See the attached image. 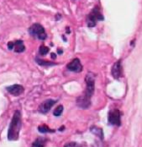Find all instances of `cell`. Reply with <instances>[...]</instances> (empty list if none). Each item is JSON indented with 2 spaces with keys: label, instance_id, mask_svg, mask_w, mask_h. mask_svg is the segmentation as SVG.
I'll return each mask as SVG.
<instances>
[{
  "label": "cell",
  "instance_id": "cell-14",
  "mask_svg": "<svg viewBox=\"0 0 142 147\" xmlns=\"http://www.w3.org/2000/svg\"><path fill=\"white\" fill-rule=\"evenodd\" d=\"M91 131H92V133H93L94 134H96L97 136H99V137L101 138V139H103V130H102L100 128H98V127L93 126V127H92V128H91Z\"/></svg>",
  "mask_w": 142,
  "mask_h": 147
},
{
  "label": "cell",
  "instance_id": "cell-20",
  "mask_svg": "<svg viewBox=\"0 0 142 147\" xmlns=\"http://www.w3.org/2000/svg\"><path fill=\"white\" fill-rule=\"evenodd\" d=\"M56 57H57V56H56V54H55V53H51V58H52V59H56Z\"/></svg>",
  "mask_w": 142,
  "mask_h": 147
},
{
  "label": "cell",
  "instance_id": "cell-13",
  "mask_svg": "<svg viewBox=\"0 0 142 147\" xmlns=\"http://www.w3.org/2000/svg\"><path fill=\"white\" fill-rule=\"evenodd\" d=\"M45 139L38 138L32 144V147H45Z\"/></svg>",
  "mask_w": 142,
  "mask_h": 147
},
{
  "label": "cell",
  "instance_id": "cell-5",
  "mask_svg": "<svg viewBox=\"0 0 142 147\" xmlns=\"http://www.w3.org/2000/svg\"><path fill=\"white\" fill-rule=\"evenodd\" d=\"M108 122L111 125L120 126L121 119H120V112L118 109H112L109 112L108 114Z\"/></svg>",
  "mask_w": 142,
  "mask_h": 147
},
{
  "label": "cell",
  "instance_id": "cell-17",
  "mask_svg": "<svg viewBox=\"0 0 142 147\" xmlns=\"http://www.w3.org/2000/svg\"><path fill=\"white\" fill-rule=\"evenodd\" d=\"M50 51V48L48 47H45V46H41L40 47V49H39V53L41 55H45L49 53Z\"/></svg>",
  "mask_w": 142,
  "mask_h": 147
},
{
  "label": "cell",
  "instance_id": "cell-3",
  "mask_svg": "<svg viewBox=\"0 0 142 147\" xmlns=\"http://www.w3.org/2000/svg\"><path fill=\"white\" fill-rule=\"evenodd\" d=\"M86 80V95L87 97L91 98L94 93L95 87V75L93 73H88L85 78Z\"/></svg>",
  "mask_w": 142,
  "mask_h": 147
},
{
  "label": "cell",
  "instance_id": "cell-6",
  "mask_svg": "<svg viewBox=\"0 0 142 147\" xmlns=\"http://www.w3.org/2000/svg\"><path fill=\"white\" fill-rule=\"evenodd\" d=\"M67 68L68 70L72 71V72H76V73H79L83 70V65L78 59H74L73 60H71V62L67 65Z\"/></svg>",
  "mask_w": 142,
  "mask_h": 147
},
{
  "label": "cell",
  "instance_id": "cell-15",
  "mask_svg": "<svg viewBox=\"0 0 142 147\" xmlns=\"http://www.w3.org/2000/svg\"><path fill=\"white\" fill-rule=\"evenodd\" d=\"M38 130L41 133H53L55 132L54 129H51L48 126L46 125H41L38 127Z\"/></svg>",
  "mask_w": 142,
  "mask_h": 147
},
{
  "label": "cell",
  "instance_id": "cell-7",
  "mask_svg": "<svg viewBox=\"0 0 142 147\" xmlns=\"http://www.w3.org/2000/svg\"><path fill=\"white\" fill-rule=\"evenodd\" d=\"M56 103H57V101L52 100V99H48V100L44 101L39 107V112L41 113H47Z\"/></svg>",
  "mask_w": 142,
  "mask_h": 147
},
{
  "label": "cell",
  "instance_id": "cell-12",
  "mask_svg": "<svg viewBox=\"0 0 142 147\" xmlns=\"http://www.w3.org/2000/svg\"><path fill=\"white\" fill-rule=\"evenodd\" d=\"M36 63L41 66H45V67H49V66H54L57 65V63H53V62H49V61H45V60H42V59H36Z\"/></svg>",
  "mask_w": 142,
  "mask_h": 147
},
{
  "label": "cell",
  "instance_id": "cell-9",
  "mask_svg": "<svg viewBox=\"0 0 142 147\" xmlns=\"http://www.w3.org/2000/svg\"><path fill=\"white\" fill-rule=\"evenodd\" d=\"M111 74L113 75L114 79L118 80L122 76V63H121V60L117 61L116 63H114V64L112 67L111 69Z\"/></svg>",
  "mask_w": 142,
  "mask_h": 147
},
{
  "label": "cell",
  "instance_id": "cell-4",
  "mask_svg": "<svg viewBox=\"0 0 142 147\" xmlns=\"http://www.w3.org/2000/svg\"><path fill=\"white\" fill-rule=\"evenodd\" d=\"M29 31L31 36H36L40 40H45L47 37V35L45 33V30L44 29V27L41 25L37 24V23L33 24L30 26V28L29 29Z\"/></svg>",
  "mask_w": 142,
  "mask_h": 147
},
{
  "label": "cell",
  "instance_id": "cell-19",
  "mask_svg": "<svg viewBox=\"0 0 142 147\" xmlns=\"http://www.w3.org/2000/svg\"><path fill=\"white\" fill-rule=\"evenodd\" d=\"M8 47H9V50L14 49V42H9L8 43Z\"/></svg>",
  "mask_w": 142,
  "mask_h": 147
},
{
  "label": "cell",
  "instance_id": "cell-11",
  "mask_svg": "<svg viewBox=\"0 0 142 147\" xmlns=\"http://www.w3.org/2000/svg\"><path fill=\"white\" fill-rule=\"evenodd\" d=\"M14 50L16 53H22L25 50V47L24 45L23 41L18 40L15 42H14Z\"/></svg>",
  "mask_w": 142,
  "mask_h": 147
},
{
  "label": "cell",
  "instance_id": "cell-16",
  "mask_svg": "<svg viewBox=\"0 0 142 147\" xmlns=\"http://www.w3.org/2000/svg\"><path fill=\"white\" fill-rule=\"evenodd\" d=\"M62 112H63V106L60 105V106H58L57 108L54 110L53 114H54V116H56V117H59L60 115H61Z\"/></svg>",
  "mask_w": 142,
  "mask_h": 147
},
{
  "label": "cell",
  "instance_id": "cell-10",
  "mask_svg": "<svg viewBox=\"0 0 142 147\" xmlns=\"http://www.w3.org/2000/svg\"><path fill=\"white\" fill-rule=\"evenodd\" d=\"M6 90H8V92H9L11 95H13L14 96H20L21 94H23V92L25 90L24 87L20 85H13V86H8Z\"/></svg>",
  "mask_w": 142,
  "mask_h": 147
},
{
  "label": "cell",
  "instance_id": "cell-18",
  "mask_svg": "<svg viewBox=\"0 0 142 147\" xmlns=\"http://www.w3.org/2000/svg\"><path fill=\"white\" fill-rule=\"evenodd\" d=\"M64 147H82L80 145H78L77 143H76V142H71V143H68V144H67L66 146Z\"/></svg>",
  "mask_w": 142,
  "mask_h": 147
},
{
  "label": "cell",
  "instance_id": "cell-1",
  "mask_svg": "<svg viewBox=\"0 0 142 147\" xmlns=\"http://www.w3.org/2000/svg\"><path fill=\"white\" fill-rule=\"evenodd\" d=\"M21 113L19 110H16L14 112L8 131V139L9 140H17L19 139L21 129Z\"/></svg>",
  "mask_w": 142,
  "mask_h": 147
},
{
  "label": "cell",
  "instance_id": "cell-8",
  "mask_svg": "<svg viewBox=\"0 0 142 147\" xmlns=\"http://www.w3.org/2000/svg\"><path fill=\"white\" fill-rule=\"evenodd\" d=\"M77 105L82 109H87L91 106V98L87 97L86 95H83L77 99Z\"/></svg>",
  "mask_w": 142,
  "mask_h": 147
},
{
  "label": "cell",
  "instance_id": "cell-2",
  "mask_svg": "<svg viewBox=\"0 0 142 147\" xmlns=\"http://www.w3.org/2000/svg\"><path fill=\"white\" fill-rule=\"evenodd\" d=\"M98 20H103V16L100 13L99 9L96 7L87 17V24L88 27H94Z\"/></svg>",
  "mask_w": 142,
  "mask_h": 147
}]
</instances>
